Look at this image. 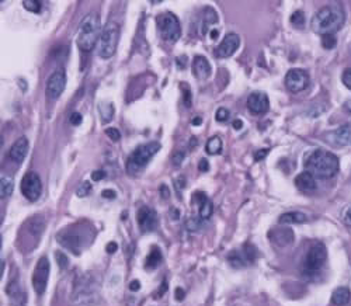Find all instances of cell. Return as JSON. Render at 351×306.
Masks as SVG:
<instances>
[{
  "label": "cell",
  "instance_id": "cell-1",
  "mask_svg": "<svg viewBox=\"0 0 351 306\" xmlns=\"http://www.w3.org/2000/svg\"><path fill=\"white\" fill-rule=\"evenodd\" d=\"M344 20L345 14L343 7L340 5H329V6L322 7L313 16L310 21V27L316 34L327 36V34H334L336 31H339L344 24Z\"/></svg>",
  "mask_w": 351,
  "mask_h": 306
},
{
  "label": "cell",
  "instance_id": "cell-2",
  "mask_svg": "<svg viewBox=\"0 0 351 306\" xmlns=\"http://www.w3.org/2000/svg\"><path fill=\"white\" fill-rule=\"evenodd\" d=\"M305 167H306V172L313 174L316 179H323V180L332 179L339 173V157L332 152L318 149L312 152L310 156L306 159Z\"/></svg>",
  "mask_w": 351,
  "mask_h": 306
},
{
  "label": "cell",
  "instance_id": "cell-3",
  "mask_svg": "<svg viewBox=\"0 0 351 306\" xmlns=\"http://www.w3.org/2000/svg\"><path fill=\"white\" fill-rule=\"evenodd\" d=\"M101 21L100 16L97 13H89L80 21L78 37H76V45L82 52H91L98 44L100 36H101Z\"/></svg>",
  "mask_w": 351,
  "mask_h": 306
},
{
  "label": "cell",
  "instance_id": "cell-4",
  "mask_svg": "<svg viewBox=\"0 0 351 306\" xmlns=\"http://www.w3.org/2000/svg\"><path fill=\"white\" fill-rule=\"evenodd\" d=\"M118 42H120V25L114 21H109L103 27L101 36L97 44L98 56L103 59H110L115 54Z\"/></svg>",
  "mask_w": 351,
  "mask_h": 306
},
{
  "label": "cell",
  "instance_id": "cell-5",
  "mask_svg": "<svg viewBox=\"0 0 351 306\" xmlns=\"http://www.w3.org/2000/svg\"><path fill=\"white\" fill-rule=\"evenodd\" d=\"M326 258L327 252L325 245L321 242L313 243L303 258V274L308 277L318 276L326 263Z\"/></svg>",
  "mask_w": 351,
  "mask_h": 306
},
{
  "label": "cell",
  "instance_id": "cell-6",
  "mask_svg": "<svg viewBox=\"0 0 351 306\" xmlns=\"http://www.w3.org/2000/svg\"><path fill=\"white\" fill-rule=\"evenodd\" d=\"M159 149H160V144H158V142H149V144L138 146V148L131 153V156L128 157V173H138L141 168L145 167L152 157L158 153Z\"/></svg>",
  "mask_w": 351,
  "mask_h": 306
},
{
  "label": "cell",
  "instance_id": "cell-7",
  "mask_svg": "<svg viewBox=\"0 0 351 306\" xmlns=\"http://www.w3.org/2000/svg\"><path fill=\"white\" fill-rule=\"evenodd\" d=\"M156 25L164 41L176 42L182 36V27L179 18L173 13H162L156 17Z\"/></svg>",
  "mask_w": 351,
  "mask_h": 306
},
{
  "label": "cell",
  "instance_id": "cell-8",
  "mask_svg": "<svg viewBox=\"0 0 351 306\" xmlns=\"http://www.w3.org/2000/svg\"><path fill=\"white\" fill-rule=\"evenodd\" d=\"M49 271H51V265H49V260L47 256H44L38 260L31 281H32V288L38 295H43L47 289L49 278Z\"/></svg>",
  "mask_w": 351,
  "mask_h": 306
},
{
  "label": "cell",
  "instance_id": "cell-9",
  "mask_svg": "<svg viewBox=\"0 0 351 306\" xmlns=\"http://www.w3.org/2000/svg\"><path fill=\"white\" fill-rule=\"evenodd\" d=\"M20 190H21V194L24 195L25 199H28L31 202H36L37 199L41 197V192H43V183H41L40 176L34 172L25 173L23 180H21Z\"/></svg>",
  "mask_w": 351,
  "mask_h": 306
},
{
  "label": "cell",
  "instance_id": "cell-10",
  "mask_svg": "<svg viewBox=\"0 0 351 306\" xmlns=\"http://www.w3.org/2000/svg\"><path fill=\"white\" fill-rule=\"evenodd\" d=\"M65 87H66V73L63 69H58L49 76L48 82H47V89H45L47 97L49 100L59 98Z\"/></svg>",
  "mask_w": 351,
  "mask_h": 306
},
{
  "label": "cell",
  "instance_id": "cell-11",
  "mask_svg": "<svg viewBox=\"0 0 351 306\" xmlns=\"http://www.w3.org/2000/svg\"><path fill=\"white\" fill-rule=\"evenodd\" d=\"M309 84V75L303 69H291L285 76V86L291 93L305 90Z\"/></svg>",
  "mask_w": 351,
  "mask_h": 306
},
{
  "label": "cell",
  "instance_id": "cell-12",
  "mask_svg": "<svg viewBox=\"0 0 351 306\" xmlns=\"http://www.w3.org/2000/svg\"><path fill=\"white\" fill-rule=\"evenodd\" d=\"M240 45V37L235 34V32H229L226 34L222 42L218 45L217 48V55L219 58H229L235 54Z\"/></svg>",
  "mask_w": 351,
  "mask_h": 306
},
{
  "label": "cell",
  "instance_id": "cell-13",
  "mask_svg": "<svg viewBox=\"0 0 351 306\" xmlns=\"http://www.w3.org/2000/svg\"><path fill=\"white\" fill-rule=\"evenodd\" d=\"M268 107H270L268 97H267V94H264V93H261V91H255V93H252V94L249 96L248 108L252 114H266L267 111H268Z\"/></svg>",
  "mask_w": 351,
  "mask_h": 306
},
{
  "label": "cell",
  "instance_id": "cell-14",
  "mask_svg": "<svg viewBox=\"0 0 351 306\" xmlns=\"http://www.w3.org/2000/svg\"><path fill=\"white\" fill-rule=\"evenodd\" d=\"M136 219L142 232H152L156 226V212L149 207H141L136 214Z\"/></svg>",
  "mask_w": 351,
  "mask_h": 306
},
{
  "label": "cell",
  "instance_id": "cell-15",
  "mask_svg": "<svg viewBox=\"0 0 351 306\" xmlns=\"http://www.w3.org/2000/svg\"><path fill=\"white\" fill-rule=\"evenodd\" d=\"M28 148H30L28 139L25 138V137H21V138H18L17 141L12 145V148L9 150V157H10L14 163L20 164V163L24 160L25 156H27Z\"/></svg>",
  "mask_w": 351,
  "mask_h": 306
},
{
  "label": "cell",
  "instance_id": "cell-16",
  "mask_svg": "<svg viewBox=\"0 0 351 306\" xmlns=\"http://www.w3.org/2000/svg\"><path fill=\"white\" fill-rule=\"evenodd\" d=\"M193 202H195L197 207H198V216L202 221H208L212 215L214 207H212L211 201L206 197L205 192H195L193 197Z\"/></svg>",
  "mask_w": 351,
  "mask_h": 306
},
{
  "label": "cell",
  "instance_id": "cell-17",
  "mask_svg": "<svg viewBox=\"0 0 351 306\" xmlns=\"http://www.w3.org/2000/svg\"><path fill=\"white\" fill-rule=\"evenodd\" d=\"M193 72L195 75V78L198 80H205L211 76V65L206 59L205 56H200L197 55L193 60Z\"/></svg>",
  "mask_w": 351,
  "mask_h": 306
},
{
  "label": "cell",
  "instance_id": "cell-18",
  "mask_svg": "<svg viewBox=\"0 0 351 306\" xmlns=\"http://www.w3.org/2000/svg\"><path fill=\"white\" fill-rule=\"evenodd\" d=\"M329 141L336 146H345L351 144V125L340 126L332 133H329Z\"/></svg>",
  "mask_w": 351,
  "mask_h": 306
},
{
  "label": "cell",
  "instance_id": "cell-19",
  "mask_svg": "<svg viewBox=\"0 0 351 306\" xmlns=\"http://www.w3.org/2000/svg\"><path fill=\"white\" fill-rule=\"evenodd\" d=\"M7 294L12 306H24L25 305V294L21 292V287L17 280H14L7 287Z\"/></svg>",
  "mask_w": 351,
  "mask_h": 306
},
{
  "label": "cell",
  "instance_id": "cell-20",
  "mask_svg": "<svg viewBox=\"0 0 351 306\" xmlns=\"http://www.w3.org/2000/svg\"><path fill=\"white\" fill-rule=\"evenodd\" d=\"M295 184L303 192H310L316 190V177L309 172H303V173L298 174L295 179Z\"/></svg>",
  "mask_w": 351,
  "mask_h": 306
},
{
  "label": "cell",
  "instance_id": "cell-21",
  "mask_svg": "<svg viewBox=\"0 0 351 306\" xmlns=\"http://www.w3.org/2000/svg\"><path fill=\"white\" fill-rule=\"evenodd\" d=\"M351 299L350 289L345 287H339L334 289V292L332 294V302L336 306H345Z\"/></svg>",
  "mask_w": 351,
  "mask_h": 306
},
{
  "label": "cell",
  "instance_id": "cell-22",
  "mask_svg": "<svg viewBox=\"0 0 351 306\" xmlns=\"http://www.w3.org/2000/svg\"><path fill=\"white\" fill-rule=\"evenodd\" d=\"M306 215L302 212H285L279 216V223H303L306 222Z\"/></svg>",
  "mask_w": 351,
  "mask_h": 306
},
{
  "label": "cell",
  "instance_id": "cell-23",
  "mask_svg": "<svg viewBox=\"0 0 351 306\" xmlns=\"http://www.w3.org/2000/svg\"><path fill=\"white\" fill-rule=\"evenodd\" d=\"M13 188H14V180L10 176H2V181H0V194L2 198H6L9 195H12Z\"/></svg>",
  "mask_w": 351,
  "mask_h": 306
},
{
  "label": "cell",
  "instance_id": "cell-24",
  "mask_svg": "<svg viewBox=\"0 0 351 306\" xmlns=\"http://www.w3.org/2000/svg\"><path fill=\"white\" fill-rule=\"evenodd\" d=\"M160 261H162V253H160L159 249L153 247V249L151 250V253H149V256L146 257L145 267L148 268V270H152V268L158 267V264L160 263Z\"/></svg>",
  "mask_w": 351,
  "mask_h": 306
},
{
  "label": "cell",
  "instance_id": "cell-25",
  "mask_svg": "<svg viewBox=\"0 0 351 306\" xmlns=\"http://www.w3.org/2000/svg\"><path fill=\"white\" fill-rule=\"evenodd\" d=\"M272 239L275 240V242H278L279 245L284 246V245H288L290 242H292L294 234H292V232H291L290 229H279V230L272 233Z\"/></svg>",
  "mask_w": 351,
  "mask_h": 306
},
{
  "label": "cell",
  "instance_id": "cell-26",
  "mask_svg": "<svg viewBox=\"0 0 351 306\" xmlns=\"http://www.w3.org/2000/svg\"><path fill=\"white\" fill-rule=\"evenodd\" d=\"M205 149L209 155H219L221 150H222V141H221V138L219 137H212V138L208 139Z\"/></svg>",
  "mask_w": 351,
  "mask_h": 306
},
{
  "label": "cell",
  "instance_id": "cell-27",
  "mask_svg": "<svg viewBox=\"0 0 351 306\" xmlns=\"http://www.w3.org/2000/svg\"><path fill=\"white\" fill-rule=\"evenodd\" d=\"M228 260H229V263L233 265V267H243V265H246V263H248L246 257H244V256H242V254H240L239 252L230 253Z\"/></svg>",
  "mask_w": 351,
  "mask_h": 306
},
{
  "label": "cell",
  "instance_id": "cell-28",
  "mask_svg": "<svg viewBox=\"0 0 351 306\" xmlns=\"http://www.w3.org/2000/svg\"><path fill=\"white\" fill-rule=\"evenodd\" d=\"M23 7L31 13H40L43 3L40 0H23Z\"/></svg>",
  "mask_w": 351,
  "mask_h": 306
},
{
  "label": "cell",
  "instance_id": "cell-29",
  "mask_svg": "<svg viewBox=\"0 0 351 306\" xmlns=\"http://www.w3.org/2000/svg\"><path fill=\"white\" fill-rule=\"evenodd\" d=\"M98 111H100V114L103 117V122H107V121L113 118L114 107H113V104H103V106L98 107Z\"/></svg>",
  "mask_w": 351,
  "mask_h": 306
},
{
  "label": "cell",
  "instance_id": "cell-30",
  "mask_svg": "<svg viewBox=\"0 0 351 306\" xmlns=\"http://www.w3.org/2000/svg\"><path fill=\"white\" fill-rule=\"evenodd\" d=\"M337 45V40L334 34H327V36H322V47L325 49H333Z\"/></svg>",
  "mask_w": 351,
  "mask_h": 306
},
{
  "label": "cell",
  "instance_id": "cell-31",
  "mask_svg": "<svg viewBox=\"0 0 351 306\" xmlns=\"http://www.w3.org/2000/svg\"><path fill=\"white\" fill-rule=\"evenodd\" d=\"M291 23L295 25V27H298V28H301L303 24H305V16H303L302 12H295L292 16H291Z\"/></svg>",
  "mask_w": 351,
  "mask_h": 306
},
{
  "label": "cell",
  "instance_id": "cell-32",
  "mask_svg": "<svg viewBox=\"0 0 351 306\" xmlns=\"http://www.w3.org/2000/svg\"><path fill=\"white\" fill-rule=\"evenodd\" d=\"M90 191H91V184L89 183V181H85V183H82L79 188L76 190V195L80 197V198H83V197H86V195H89V192Z\"/></svg>",
  "mask_w": 351,
  "mask_h": 306
},
{
  "label": "cell",
  "instance_id": "cell-33",
  "mask_svg": "<svg viewBox=\"0 0 351 306\" xmlns=\"http://www.w3.org/2000/svg\"><path fill=\"white\" fill-rule=\"evenodd\" d=\"M215 118H217L218 122H225V121H228V118H229V110L225 107L218 108V110H217V114H215Z\"/></svg>",
  "mask_w": 351,
  "mask_h": 306
},
{
  "label": "cell",
  "instance_id": "cell-34",
  "mask_svg": "<svg viewBox=\"0 0 351 306\" xmlns=\"http://www.w3.org/2000/svg\"><path fill=\"white\" fill-rule=\"evenodd\" d=\"M55 258H56V261H58V264H59L61 268H65V267H67V264H69V260H67L65 253L56 252L55 253Z\"/></svg>",
  "mask_w": 351,
  "mask_h": 306
},
{
  "label": "cell",
  "instance_id": "cell-35",
  "mask_svg": "<svg viewBox=\"0 0 351 306\" xmlns=\"http://www.w3.org/2000/svg\"><path fill=\"white\" fill-rule=\"evenodd\" d=\"M182 90L183 94H184V104H186V107H190L191 106V90L187 84L184 83L182 84Z\"/></svg>",
  "mask_w": 351,
  "mask_h": 306
},
{
  "label": "cell",
  "instance_id": "cell-36",
  "mask_svg": "<svg viewBox=\"0 0 351 306\" xmlns=\"http://www.w3.org/2000/svg\"><path fill=\"white\" fill-rule=\"evenodd\" d=\"M106 135H107L111 141H114V142L120 141V138H121V133H120V131H118L117 128H107V129H106Z\"/></svg>",
  "mask_w": 351,
  "mask_h": 306
},
{
  "label": "cell",
  "instance_id": "cell-37",
  "mask_svg": "<svg viewBox=\"0 0 351 306\" xmlns=\"http://www.w3.org/2000/svg\"><path fill=\"white\" fill-rule=\"evenodd\" d=\"M201 221H202V219H201L200 216H198V218H190L186 225H187V228L190 229V230H197V229L200 228Z\"/></svg>",
  "mask_w": 351,
  "mask_h": 306
},
{
  "label": "cell",
  "instance_id": "cell-38",
  "mask_svg": "<svg viewBox=\"0 0 351 306\" xmlns=\"http://www.w3.org/2000/svg\"><path fill=\"white\" fill-rule=\"evenodd\" d=\"M341 82L344 83V86L347 87V89H350L351 90V67H347L344 72H343Z\"/></svg>",
  "mask_w": 351,
  "mask_h": 306
},
{
  "label": "cell",
  "instance_id": "cell-39",
  "mask_svg": "<svg viewBox=\"0 0 351 306\" xmlns=\"http://www.w3.org/2000/svg\"><path fill=\"white\" fill-rule=\"evenodd\" d=\"M69 121H71V124H72V125L78 126L82 124L83 118H82V114H80V113H72V115L69 117Z\"/></svg>",
  "mask_w": 351,
  "mask_h": 306
},
{
  "label": "cell",
  "instance_id": "cell-40",
  "mask_svg": "<svg viewBox=\"0 0 351 306\" xmlns=\"http://www.w3.org/2000/svg\"><path fill=\"white\" fill-rule=\"evenodd\" d=\"M183 159H184V152L179 150V152H176L174 155H173L171 162H173V164H174V166H180V164H182V162H183Z\"/></svg>",
  "mask_w": 351,
  "mask_h": 306
},
{
  "label": "cell",
  "instance_id": "cell-41",
  "mask_svg": "<svg viewBox=\"0 0 351 306\" xmlns=\"http://www.w3.org/2000/svg\"><path fill=\"white\" fill-rule=\"evenodd\" d=\"M104 177H106V173H104L103 170H96V172H93V173H91V179H93L94 181L103 180Z\"/></svg>",
  "mask_w": 351,
  "mask_h": 306
},
{
  "label": "cell",
  "instance_id": "cell-42",
  "mask_svg": "<svg viewBox=\"0 0 351 306\" xmlns=\"http://www.w3.org/2000/svg\"><path fill=\"white\" fill-rule=\"evenodd\" d=\"M106 250H107V253H110V254H113V253H115L118 250V245H117L115 242H110L109 245L106 246Z\"/></svg>",
  "mask_w": 351,
  "mask_h": 306
},
{
  "label": "cell",
  "instance_id": "cell-43",
  "mask_svg": "<svg viewBox=\"0 0 351 306\" xmlns=\"http://www.w3.org/2000/svg\"><path fill=\"white\" fill-rule=\"evenodd\" d=\"M268 153V150L267 149H261V150H259L257 153L255 155V159H256V162H260V160H263L264 157H266V155Z\"/></svg>",
  "mask_w": 351,
  "mask_h": 306
},
{
  "label": "cell",
  "instance_id": "cell-44",
  "mask_svg": "<svg viewBox=\"0 0 351 306\" xmlns=\"http://www.w3.org/2000/svg\"><path fill=\"white\" fill-rule=\"evenodd\" d=\"M344 223L347 226H351V207H348L344 212Z\"/></svg>",
  "mask_w": 351,
  "mask_h": 306
},
{
  "label": "cell",
  "instance_id": "cell-45",
  "mask_svg": "<svg viewBox=\"0 0 351 306\" xmlns=\"http://www.w3.org/2000/svg\"><path fill=\"white\" fill-rule=\"evenodd\" d=\"M101 195H103L104 198L114 199L117 194H115V191H113V190H104V191L101 192Z\"/></svg>",
  "mask_w": 351,
  "mask_h": 306
},
{
  "label": "cell",
  "instance_id": "cell-46",
  "mask_svg": "<svg viewBox=\"0 0 351 306\" xmlns=\"http://www.w3.org/2000/svg\"><path fill=\"white\" fill-rule=\"evenodd\" d=\"M129 289H131V291H133V292L139 291V289H141V282L138 281V280H135V281H131V284H129Z\"/></svg>",
  "mask_w": 351,
  "mask_h": 306
},
{
  "label": "cell",
  "instance_id": "cell-47",
  "mask_svg": "<svg viewBox=\"0 0 351 306\" xmlns=\"http://www.w3.org/2000/svg\"><path fill=\"white\" fill-rule=\"evenodd\" d=\"M184 291H183V288H177L176 289V299L177 300H183L184 299Z\"/></svg>",
  "mask_w": 351,
  "mask_h": 306
},
{
  "label": "cell",
  "instance_id": "cell-48",
  "mask_svg": "<svg viewBox=\"0 0 351 306\" xmlns=\"http://www.w3.org/2000/svg\"><path fill=\"white\" fill-rule=\"evenodd\" d=\"M208 167H209V166H208V162H206L205 159H202L200 162V164H198V168H200L201 172H206Z\"/></svg>",
  "mask_w": 351,
  "mask_h": 306
},
{
  "label": "cell",
  "instance_id": "cell-49",
  "mask_svg": "<svg viewBox=\"0 0 351 306\" xmlns=\"http://www.w3.org/2000/svg\"><path fill=\"white\" fill-rule=\"evenodd\" d=\"M233 128L236 129V131H239V129H242L243 128V122L240 120H235L233 121Z\"/></svg>",
  "mask_w": 351,
  "mask_h": 306
},
{
  "label": "cell",
  "instance_id": "cell-50",
  "mask_svg": "<svg viewBox=\"0 0 351 306\" xmlns=\"http://www.w3.org/2000/svg\"><path fill=\"white\" fill-rule=\"evenodd\" d=\"M160 191H162V194H163V195H162L163 198H167V197H169V188H167L166 186L160 187Z\"/></svg>",
  "mask_w": 351,
  "mask_h": 306
},
{
  "label": "cell",
  "instance_id": "cell-51",
  "mask_svg": "<svg viewBox=\"0 0 351 306\" xmlns=\"http://www.w3.org/2000/svg\"><path fill=\"white\" fill-rule=\"evenodd\" d=\"M202 124V120H201V117H195L193 120V125H201Z\"/></svg>",
  "mask_w": 351,
  "mask_h": 306
},
{
  "label": "cell",
  "instance_id": "cell-52",
  "mask_svg": "<svg viewBox=\"0 0 351 306\" xmlns=\"http://www.w3.org/2000/svg\"><path fill=\"white\" fill-rule=\"evenodd\" d=\"M218 31L217 30H212L211 31V40H217V37H218Z\"/></svg>",
  "mask_w": 351,
  "mask_h": 306
}]
</instances>
